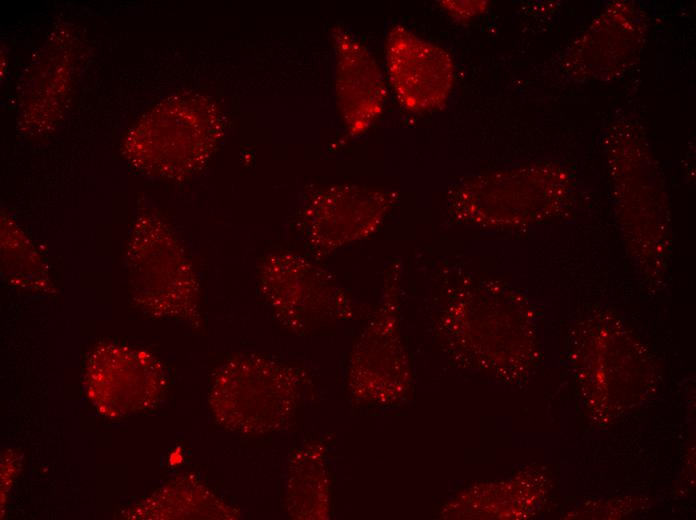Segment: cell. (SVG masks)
Segmentation results:
<instances>
[{
  "label": "cell",
  "mask_w": 696,
  "mask_h": 520,
  "mask_svg": "<svg viewBox=\"0 0 696 520\" xmlns=\"http://www.w3.org/2000/svg\"><path fill=\"white\" fill-rule=\"evenodd\" d=\"M333 37L337 103L349 131L359 134L382 113L385 82L374 57L358 39L340 29Z\"/></svg>",
  "instance_id": "obj_2"
},
{
  "label": "cell",
  "mask_w": 696,
  "mask_h": 520,
  "mask_svg": "<svg viewBox=\"0 0 696 520\" xmlns=\"http://www.w3.org/2000/svg\"><path fill=\"white\" fill-rule=\"evenodd\" d=\"M385 197L376 191L338 187L320 193L308 204L303 233L311 246L343 245L371 230L384 213Z\"/></svg>",
  "instance_id": "obj_3"
},
{
  "label": "cell",
  "mask_w": 696,
  "mask_h": 520,
  "mask_svg": "<svg viewBox=\"0 0 696 520\" xmlns=\"http://www.w3.org/2000/svg\"><path fill=\"white\" fill-rule=\"evenodd\" d=\"M386 61L391 85L402 107L423 113L447 102L455 66L443 47L397 24L386 37Z\"/></svg>",
  "instance_id": "obj_1"
}]
</instances>
